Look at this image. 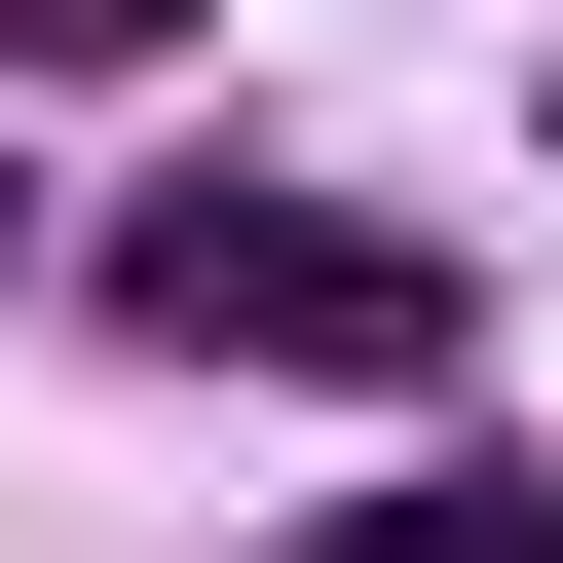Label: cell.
I'll return each instance as SVG.
<instances>
[{
    "label": "cell",
    "mask_w": 563,
    "mask_h": 563,
    "mask_svg": "<svg viewBox=\"0 0 563 563\" xmlns=\"http://www.w3.org/2000/svg\"><path fill=\"white\" fill-rule=\"evenodd\" d=\"M113 339H188V376H451V263H413V225L151 188V225H113Z\"/></svg>",
    "instance_id": "1"
},
{
    "label": "cell",
    "mask_w": 563,
    "mask_h": 563,
    "mask_svg": "<svg viewBox=\"0 0 563 563\" xmlns=\"http://www.w3.org/2000/svg\"><path fill=\"white\" fill-rule=\"evenodd\" d=\"M301 563H563V488H376V526H301Z\"/></svg>",
    "instance_id": "2"
},
{
    "label": "cell",
    "mask_w": 563,
    "mask_h": 563,
    "mask_svg": "<svg viewBox=\"0 0 563 563\" xmlns=\"http://www.w3.org/2000/svg\"><path fill=\"white\" fill-rule=\"evenodd\" d=\"M151 38H188V0H0V76H151Z\"/></svg>",
    "instance_id": "3"
}]
</instances>
